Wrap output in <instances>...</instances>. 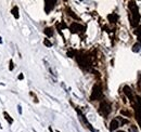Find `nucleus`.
Returning a JSON list of instances; mask_svg holds the SVG:
<instances>
[{
	"instance_id": "nucleus-1",
	"label": "nucleus",
	"mask_w": 141,
	"mask_h": 132,
	"mask_svg": "<svg viewBox=\"0 0 141 132\" xmlns=\"http://www.w3.org/2000/svg\"><path fill=\"white\" fill-rule=\"evenodd\" d=\"M128 8H129V10L131 12L130 25L136 28L137 26H139V22H140V14H139L138 6L136 5L135 1H129V3H128Z\"/></svg>"
},
{
	"instance_id": "nucleus-11",
	"label": "nucleus",
	"mask_w": 141,
	"mask_h": 132,
	"mask_svg": "<svg viewBox=\"0 0 141 132\" xmlns=\"http://www.w3.org/2000/svg\"><path fill=\"white\" fill-rule=\"evenodd\" d=\"M43 33H45V35L47 36V37H52L54 34L53 31V28L52 27H47V28H45V30H43Z\"/></svg>"
},
{
	"instance_id": "nucleus-23",
	"label": "nucleus",
	"mask_w": 141,
	"mask_h": 132,
	"mask_svg": "<svg viewBox=\"0 0 141 132\" xmlns=\"http://www.w3.org/2000/svg\"><path fill=\"white\" fill-rule=\"evenodd\" d=\"M117 132H125V131H117Z\"/></svg>"
},
{
	"instance_id": "nucleus-17",
	"label": "nucleus",
	"mask_w": 141,
	"mask_h": 132,
	"mask_svg": "<svg viewBox=\"0 0 141 132\" xmlns=\"http://www.w3.org/2000/svg\"><path fill=\"white\" fill-rule=\"evenodd\" d=\"M120 114L127 116V117H130V116H131V113L129 110H127V109H122V110H120Z\"/></svg>"
},
{
	"instance_id": "nucleus-4",
	"label": "nucleus",
	"mask_w": 141,
	"mask_h": 132,
	"mask_svg": "<svg viewBox=\"0 0 141 132\" xmlns=\"http://www.w3.org/2000/svg\"><path fill=\"white\" fill-rule=\"evenodd\" d=\"M135 108V116H136V120L138 121L139 126L141 128V98L140 97H135V102L132 104Z\"/></svg>"
},
{
	"instance_id": "nucleus-13",
	"label": "nucleus",
	"mask_w": 141,
	"mask_h": 132,
	"mask_svg": "<svg viewBox=\"0 0 141 132\" xmlns=\"http://www.w3.org/2000/svg\"><path fill=\"white\" fill-rule=\"evenodd\" d=\"M3 117H5V119L6 120L9 122V125H12V123H13V118H11L10 117V115L7 113V111H5V113H3Z\"/></svg>"
},
{
	"instance_id": "nucleus-14",
	"label": "nucleus",
	"mask_w": 141,
	"mask_h": 132,
	"mask_svg": "<svg viewBox=\"0 0 141 132\" xmlns=\"http://www.w3.org/2000/svg\"><path fill=\"white\" fill-rule=\"evenodd\" d=\"M12 14H13V16L15 17V18H19L20 17V14H19V8L15 6V7H13V9H12Z\"/></svg>"
},
{
	"instance_id": "nucleus-15",
	"label": "nucleus",
	"mask_w": 141,
	"mask_h": 132,
	"mask_svg": "<svg viewBox=\"0 0 141 132\" xmlns=\"http://www.w3.org/2000/svg\"><path fill=\"white\" fill-rule=\"evenodd\" d=\"M67 14H68V15H71V16H72V17H74L75 20H79V17H78V16H77V15H76V14L74 13V12H73V11H72V10L70 9V8H67Z\"/></svg>"
},
{
	"instance_id": "nucleus-16",
	"label": "nucleus",
	"mask_w": 141,
	"mask_h": 132,
	"mask_svg": "<svg viewBox=\"0 0 141 132\" xmlns=\"http://www.w3.org/2000/svg\"><path fill=\"white\" fill-rule=\"evenodd\" d=\"M116 119H117L118 121L120 120V123H119L120 126H122V125H126V123H129V120H127V119H124L123 117H118V118H116Z\"/></svg>"
},
{
	"instance_id": "nucleus-8",
	"label": "nucleus",
	"mask_w": 141,
	"mask_h": 132,
	"mask_svg": "<svg viewBox=\"0 0 141 132\" xmlns=\"http://www.w3.org/2000/svg\"><path fill=\"white\" fill-rule=\"evenodd\" d=\"M56 1L55 0H46L45 1V12L46 13H50L55 7Z\"/></svg>"
},
{
	"instance_id": "nucleus-19",
	"label": "nucleus",
	"mask_w": 141,
	"mask_h": 132,
	"mask_svg": "<svg viewBox=\"0 0 141 132\" xmlns=\"http://www.w3.org/2000/svg\"><path fill=\"white\" fill-rule=\"evenodd\" d=\"M138 77H139V80H138V83H137V87H138V90H140L141 92V73H139Z\"/></svg>"
},
{
	"instance_id": "nucleus-7",
	"label": "nucleus",
	"mask_w": 141,
	"mask_h": 132,
	"mask_svg": "<svg viewBox=\"0 0 141 132\" xmlns=\"http://www.w3.org/2000/svg\"><path fill=\"white\" fill-rule=\"evenodd\" d=\"M123 90H124L125 95H126V97L129 99V101L131 102V104H134V102H135V95H134V92H132V90L130 89V87L125 86L123 88Z\"/></svg>"
},
{
	"instance_id": "nucleus-22",
	"label": "nucleus",
	"mask_w": 141,
	"mask_h": 132,
	"mask_svg": "<svg viewBox=\"0 0 141 132\" xmlns=\"http://www.w3.org/2000/svg\"><path fill=\"white\" fill-rule=\"evenodd\" d=\"M1 42H2V41H1V38H0V43H1Z\"/></svg>"
},
{
	"instance_id": "nucleus-12",
	"label": "nucleus",
	"mask_w": 141,
	"mask_h": 132,
	"mask_svg": "<svg viewBox=\"0 0 141 132\" xmlns=\"http://www.w3.org/2000/svg\"><path fill=\"white\" fill-rule=\"evenodd\" d=\"M134 33L137 35V37H138L139 43H141V26H137L135 28V30H134Z\"/></svg>"
},
{
	"instance_id": "nucleus-5",
	"label": "nucleus",
	"mask_w": 141,
	"mask_h": 132,
	"mask_svg": "<svg viewBox=\"0 0 141 132\" xmlns=\"http://www.w3.org/2000/svg\"><path fill=\"white\" fill-rule=\"evenodd\" d=\"M112 111V105L110 102L105 101V100H103V101L100 103V106H99V113L101 114L103 117H107L108 115L111 114Z\"/></svg>"
},
{
	"instance_id": "nucleus-21",
	"label": "nucleus",
	"mask_w": 141,
	"mask_h": 132,
	"mask_svg": "<svg viewBox=\"0 0 141 132\" xmlns=\"http://www.w3.org/2000/svg\"><path fill=\"white\" fill-rule=\"evenodd\" d=\"M23 78H24V76H23L22 74H21V75H20V76H19V79H20V80H21V79H23Z\"/></svg>"
},
{
	"instance_id": "nucleus-18",
	"label": "nucleus",
	"mask_w": 141,
	"mask_h": 132,
	"mask_svg": "<svg viewBox=\"0 0 141 132\" xmlns=\"http://www.w3.org/2000/svg\"><path fill=\"white\" fill-rule=\"evenodd\" d=\"M43 45L46 47H52V42L49 40V39H45V40H43Z\"/></svg>"
},
{
	"instance_id": "nucleus-10",
	"label": "nucleus",
	"mask_w": 141,
	"mask_h": 132,
	"mask_svg": "<svg viewBox=\"0 0 141 132\" xmlns=\"http://www.w3.org/2000/svg\"><path fill=\"white\" fill-rule=\"evenodd\" d=\"M107 20H108V21H110L111 23H113V24H114V23H116V22L118 21V15L116 14V13L108 14V15H107Z\"/></svg>"
},
{
	"instance_id": "nucleus-3",
	"label": "nucleus",
	"mask_w": 141,
	"mask_h": 132,
	"mask_svg": "<svg viewBox=\"0 0 141 132\" xmlns=\"http://www.w3.org/2000/svg\"><path fill=\"white\" fill-rule=\"evenodd\" d=\"M103 97V91H102V87L100 83H96L92 88L91 94H90V100L91 101H99L101 100Z\"/></svg>"
},
{
	"instance_id": "nucleus-20",
	"label": "nucleus",
	"mask_w": 141,
	"mask_h": 132,
	"mask_svg": "<svg viewBox=\"0 0 141 132\" xmlns=\"http://www.w3.org/2000/svg\"><path fill=\"white\" fill-rule=\"evenodd\" d=\"M13 67H14L13 61H12V60H10V67H9V69H10V70H13Z\"/></svg>"
},
{
	"instance_id": "nucleus-6",
	"label": "nucleus",
	"mask_w": 141,
	"mask_h": 132,
	"mask_svg": "<svg viewBox=\"0 0 141 132\" xmlns=\"http://www.w3.org/2000/svg\"><path fill=\"white\" fill-rule=\"evenodd\" d=\"M70 30L72 34H79V33H83V31H85V26H83L82 24L79 23H72L71 26H70Z\"/></svg>"
},
{
	"instance_id": "nucleus-9",
	"label": "nucleus",
	"mask_w": 141,
	"mask_h": 132,
	"mask_svg": "<svg viewBox=\"0 0 141 132\" xmlns=\"http://www.w3.org/2000/svg\"><path fill=\"white\" fill-rule=\"evenodd\" d=\"M119 121L117 120V119H112L111 122H110V131H115L117 130V128L119 127Z\"/></svg>"
},
{
	"instance_id": "nucleus-2",
	"label": "nucleus",
	"mask_w": 141,
	"mask_h": 132,
	"mask_svg": "<svg viewBox=\"0 0 141 132\" xmlns=\"http://www.w3.org/2000/svg\"><path fill=\"white\" fill-rule=\"evenodd\" d=\"M76 61H77V63L79 64V66L85 70H88L90 68V66H91L90 58L88 56L87 54L77 53V54H76Z\"/></svg>"
}]
</instances>
